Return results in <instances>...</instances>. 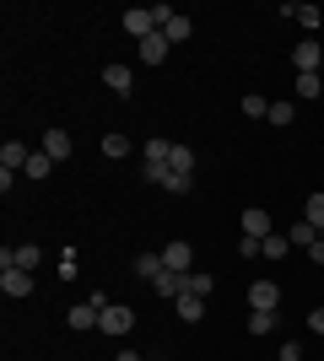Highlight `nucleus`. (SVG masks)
<instances>
[{"mask_svg":"<svg viewBox=\"0 0 324 361\" xmlns=\"http://www.w3.org/2000/svg\"><path fill=\"white\" fill-rule=\"evenodd\" d=\"M38 264H44V248H38V243H16V248L0 254V270H38Z\"/></svg>","mask_w":324,"mask_h":361,"instance_id":"obj_1","label":"nucleus"},{"mask_svg":"<svg viewBox=\"0 0 324 361\" xmlns=\"http://www.w3.org/2000/svg\"><path fill=\"white\" fill-rule=\"evenodd\" d=\"M97 329L119 340V334H130V329H136V313H130L124 302H108V307H103V318H97Z\"/></svg>","mask_w":324,"mask_h":361,"instance_id":"obj_2","label":"nucleus"},{"mask_svg":"<svg viewBox=\"0 0 324 361\" xmlns=\"http://www.w3.org/2000/svg\"><path fill=\"white\" fill-rule=\"evenodd\" d=\"M276 307H281L276 281H254V286H248V313H276Z\"/></svg>","mask_w":324,"mask_h":361,"instance_id":"obj_3","label":"nucleus"},{"mask_svg":"<svg viewBox=\"0 0 324 361\" xmlns=\"http://www.w3.org/2000/svg\"><path fill=\"white\" fill-rule=\"evenodd\" d=\"M292 65H297V75H319V65H324L319 38H303V44L292 49Z\"/></svg>","mask_w":324,"mask_h":361,"instance_id":"obj_4","label":"nucleus"},{"mask_svg":"<svg viewBox=\"0 0 324 361\" xmlns=\"http://www.w3.org/2000/svg\"><path fill=\"white\" fill-rule=\"evenodd\" d=\"M124 32H130V38H152V32H162L157 27V16H152V6H136V11H124Z\"/></svg>","mask_w":324,"mask_h":361,"instance_id":"obj_5","label":"nucleus"},{"mask_svg":"<svg viewBox=\"0 0 324 361\" xmlns=\"http://www.w3.org/2000/svg\"><path fill=\"white\" fill-rule=\"evenodd\" d=\"M103 87L114 92V97H130V92H136V71H130V65H103Z\"/></svg>","mask_w":324,"mask_h":361,"instance_id":"obj_6","label":"nucleus"},{"mask_svg":"<svg viewBox=\"0 0 324 361\" xmlns=\"http://www.w3.org/2000/svg\"><path fill=\"white\" fill-rule=\"evenodd\" d=\"M162 264H168L173 275H189V264H195V248H189L184 238H173L168 248H162Z\"/></svg>","mask_w":324,"mask_h":361,"instance_id":"obj_7","label":"nucleus"},{"mask_svg":"<svg viewBox=\"0 0 324 361\" xmlns=\"http://www.w3.org/2000/svg\"><path fill=\"white\" fill-rule=\"evenodd\" d=\"M238 226H244V238H270V211H265V205H248V211L238 216Z\"/></svg>","mask_w":324,"mask_h":361,"instance_id":"obj_8","label":"nucleus"},{"mask_svg":"<svg viewBox=\"0 0 324 361\" xmlns=\"http://www.w3.org/2000/svg\"><path fill=\"white\" fill-rule=\"evenodd\" d=\"M0 291H6V297H32V270H0Z\"/></svg>","mask_w":324,"mask_h":361,"instance_id":"obj_9","label":"nucleus"},{"mask_svg":"<svg viewBox=\"0 0 324 361\" xmlns=\"http://www.w3.org/2000/svg\"><path fill=\"white\" fill-rule=\"evenodd\" d=\"M28 157H32V151L22 146V140H6V146H0V173H22Z\"/></svg>","mask_w":324,"mask_h":361,"instance_id":"obj_10","label":"nucleus"},{"mask_svg":"<svg viewBox=\"0 0 324 361\" xmlns=\"http://www.w3.org/2000/svg\"><path fill=\"white\" fill-rule=\"evenodd\" d=\"M97 318H103L97 302H76V307L65 313V324H71V329H97Z\"/></svg>","mask_w":324,"mask_h":361,"instance_id":"obj_11","label":"nucleus"},{"mask_svg":"<svg viewBox=\"0 0 324 361\" xmlns=\"http://www.w3.org/2000/svg\"><path fill=\"white\" fill-rule=\"evenodd\" d=\"M168 38H162V32H152V38H140V65H162L168 60Z\"/></svg>","mask_w":324,"mask_h":361,"instance_id":"obj_12","label":"nucleus"},{"mask_svg":"<svg viewBox=\"0 0 324 361\" xmlns=\"http://www.w3.org/2000/svg\"><path fill=\"white\" fill-rule=\"evenodd\" d=\"M287 243H292V248H303V254H308L313 243H319V226H313V221H292V226H287Z\"/></svg>","mask_w":324,"mask_h":361,"instance_id":"obj_13","label":"nucleus"},{"mask_svg":"<svg viewBox=\"0 0 324 361\" xmlns=\"http://www.w3.org/2000/svg\"><path fill=\"white\" fill-rule=\"evenodd\" d=\"M140 157H146V167H168V157H173V140L152 135L146 146H140Z\"/></svg>","mask_w":324,"mask_h":361,"instance_id":"obj_14","label":"nucleus"},{"mask_svg":"<svg viewBox=\"0 0 324 361\" xmlns=\"http://www.w3.org/2000/svg\"><path fill=\"white\" fill-rule=\"evenodd\" d=\"M189 32H195V22H189V16H179V11L162 22V38H168V44H189Z\"/></svg>","mask_w":324,"mask_h":361,"instance_id":"obj_15","label":"nucleus"},{"mask_svg":"<svg viewBox=\"0 0 324 361\" xmlns=\"http://www.w3.org/2000/svg\"><path fill=\"white\" fill-rule=\"evenodd\" d=\"M38 151H49L54 162H65V157H71L76 146H71V135H65V130H49V135H44V146H38Z\"/></svg>","mask_w":324,"mask_h":361,"instance_id":"obj_16","label":"nucleus"},{"mask_svg":"<svg viewBox=\"0 0 324 361\" xmlns=\"http://www.w3.org/2000/svg\"><path fill=\"white\" fill-rule=\"evenodd\" d=\"M152 286H157V297H168V302H179V297H184V275H173V270H162V275H157V281H152Z\"/></svg>","mask_w":324,"mask_h":361,"instance_id":"obj_17","label":"nucleus"},{"mask_svg":"<svg viewBox=\"0 0 324 361\" xmlns=\"http://www.w3.org/2000/svg\"><path fill=\"white\" fill-rule=\"evenodd\" d=\"M173 307H179V318H184V324H200V318H205V297H189V291L173 302Z\"/></svg>","mask_w":324,"mask_h":361,"instance_id":"obj_18","label":"nucleus"},{"mask_svg":"<svg viewBox=\"0 0 324 361\" xmlns=\"http://www.w3.org/2000/svg\"><path fill=\"white\" fill-rule=\"evenodd\" d=\"M287 254H292L287 232H270V238H265V248H260V259H270V264H276V259H287Z\"/></svg>","mask_w":324,"mask_h":361,"instance_id":"obj_19","label":"nucleus"},{"mask_svg":"<svg viewBox=\"0 0 324 361\" xmlns=\"http://www.w3.org/2000/svg\"><path fill=\"white\" fill-rule=\"evenodd\" d=\"M103 157H108V162H119V157H130V135H119V130H108V135H103Z\"/></svg>","mask_w":324,"mask_h":361,"instance_id":"obj_20","label":"nucleus"},{"mask_svg":"<svg viewBox=\"0 0 324 361\" xmlns=\"http://www.w3.org/2000/svg\"><path fill=\"white\" fill-rule=\"evenodd\" d=\"M319 97H324L319 75H297V103H319Z\"/></svg>","mask_w":324,"mask_h":361,"instance_id":"obj_21","label":"nucleus"},{"mask_svg":"<svg viewBox=\"0 0 324 361\" xmlns=\"http://www.w3.org/2000/svg\"><path fill=\"white\" fill-rule=\"evenodd\" d=\"M248 114V119H270V97H260V92H244V103H238Z\"/></svg>","mask_w":324,"mask_h":361,"instance_id":"obj_22","label":"nucleus"},{"mask_svg":"<svg viewBox=\"0 0 324 361\" xmlns=\"http://www.w3.org/2000/svg\"><path fill=\"white\" fill-rule=\"evenodd\" d=\"M303 221H313V226H319V238H324V189H313V195H308V205H303Z\"/></svg>","mask_w":324,"mask_h":361,"instance_id":"obj_23","label":"nucleus"},{"mask_svg":"<svg viewBox=\"0 0 324 361\" xmlns=\"http://www.w3.org/2000/svg\"><path fill=\"white\" fill-rule=\"evenodd\" d=\"M168 167H173V173H184V178H195V151H189V146H173Z\"/></svg>","mask_w":324,"mask_h":361,"instance_id":"obj_24","label":"nucleus"},{"mask_svg":"<svg viewBox=\"0 0 324 361\" xmlns=\"http://www.w3.org/2000/svg\"><path fill=\"white\" fill-rule=\"evenodd\" d=\"M49 167H54V157H49V151H32L22 173H28V178H49Z\"/></svg>","mask_w":324,"mask_h":361,"instance_id":"obj_25","label":"nucleus"},{"mask_svg":"<svg viewBox=\"0 0 324 361\" xmlns=\"http://www.w3.org/2000/svg\"><path fill=\"white\" fill-rule=\"evenodd\" d=\"M162 270H168V264H162V254H140V259H136V275H146V281H157Z\"/></svg>","mask_w":324,"mask_h":361,"instance_id":"obj_26","label":"nucleus"},{"mask_svg":"<svg viewBox=\"0 0 324 361\" xmlns=\"http://www.w3.org/2000/svg\"><path fill=\"white\" fill-rule=\"evenodd\" d=\"M211 286H216L211 275H195V270L184 275V291H189V297H211Z\"/></svg>","mask_w":324,"mask_h":361,"instance_id":"obj_27","label":"nucleus"},{"mask_svg":"<svg viewBox=\"0 0 324 361\" xmlns=\"http://www.w3.org/2000/svg\"><path fill=\"white\" fill-rule=\"evenodd\" d=\"M276 324H281L276 313H248V334H270Z\"/></svg>","mask_w":324,"mask_h":361,"instance_id":"obj_28","label":"nucleus"},{"mask_svg":"<svg viewBox=\"0 0 324 361\" xmlns=\"http://www.w3.org/2000/svg\"><path fill=\"white\" fill-rule=\"evenodd\" d=\"M297 22H303V27H308V38H313V32H319V22H324V11H319V6H297Z\"/></svg>","mask_w":324,"mask_h":361,"instance_id":"obj_29","label":"nucleus"},{"mask_svg":"<svg viewBox=\"0 0 324 361\" xmlns=\"http://www.w3.org/2000/svg\"><path fill=\"white\" fill-rule=\"evenodd\" d=\"M292 119H297V103H270V124H281V130H287Z\"/></svg>","mask_w":324,"mask_h":361,"instance_id":"obj_30","label":"nucleus"},{"mask_svg":"<svg viewBox=\"0 0 324 361\" xmlns=\"http://www.w3.org/2000/svg\"><path fill=\"white\" fill-rule=\"evenodd\" d=\"M260 248H265V238H238V254L244 259H260Z\"/></svg>","mask_w":324,"mask_h":361,"instance_id":"obj_31","label":"nucleus"},{"mask_svg":"<svg viewBox=\"0 0 324 361\" xmlns=\"http://www.w3.org/2000/svg\"><path fill=\"white\" fill-rule=\"evenodd\" d=\"M276 361H303V345H297V340H287V345H281V356Z\"/></svg>","mask_w":324,"mask_h":361,"instance_id":"obj_32","label":"nucleus"},{"mask_svg":"<svg viewBox=\"0 0 324 361\" xmlns=\"http://www.w3.org/2000/svg\"><path fill=\"white\" fill-rule=\"evenodd\" d=\"M308 329H313V334L324 340V307H313V313H308Z\"/></svg>","mask_w":324,"mask_h":361,"instance_id":"obj_33","label":"nucleus"},{"mask_svg":"<svg viewBox=\"0 0 324 361\" xmlns=\"http://www.w3.org/2000/svg\"><path fill=\"white\" fill-rule=\"evenodd\" d=\"M308 259H313V264H324V238H319V243L308 248Z\"/></svg>","mask_w":324,"mask_h":361,"instance_id":"obj_34","label":"nucleus"},{"mask_svg":"<svg viewBox=\"0 0 324 361\" xmlns=\"http://www.w3.org/2000/svg\"><path fill=\"white\" fill-rule=\"evenodd\" d=\"M114 361H140V356H136V350H119V356H114Z\"/></svg>","mask_w":324,"mask_h":361,"instance_id":"obj_35","label":"nucleus"}]
</instances>
